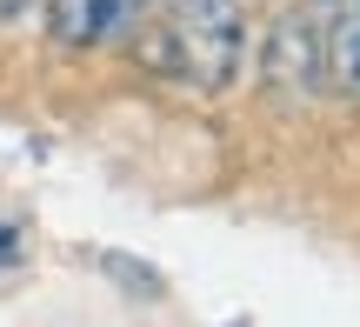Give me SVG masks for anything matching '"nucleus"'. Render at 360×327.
Segmentation results:
<instances>
[{"label":"nucleus","instance_id":"obj_4","mask_svg":"<svg viewBox=\"0 0 360 327\" xmlns=\"http://www.w3.org/2000/svg\"><path fill=\"white\" fill-rule=\"evenodd\" d=\"M321 20V80L360 101V0H314Z\"/></svg>","mask_w":360,"mask_h":327},{"label":"nucleus","instance_id":"obj_1","mask_svg":"<svg viewBox=\"0 0 360 327\" xmlns=\"http://www.w3.org/2000/svg\"><path fill=\"white\" fill-rule=\"evenodd\" d=\"M154 53L187 87H227L240 74V0H160Z\"/></svg>","mask_w":360,"mask_h":327},{"label":"nucleus","instance_id":"obj_5","mask_svg":"<svg viewBox=\"0 0 360 327\" xmlns=\"http://www.w3.org/2000/svg\"><path fill=\"white\" fill-rule=\"evenodd\" d=\"M27 7H34V0H0V27H20Z\"/></svg>","mask_w":360,"mask_h":327},{"label":"nucleus","instance_id":"obj_2","mask_svg":"<svg viewBox=\"0 0 360 327\" xmlns=\"http://www.w3.org/2000/svg\"><path fill=\"white\" fill-rule=\"evenodd\" d=\"M260 87L281 107H307L321 80V20H314V0H294L267 20V47H260Z\"/></svg>","mask_w":360,"mask_h":327},{"label":"nucleus","instance_id":"obj_3","mask_svg":"<svg viewBox=\"0 0 360 327\" xmlns=\"http://www.w3.org/2000/svg\"><path fill=\"white\" fill-rule=\"evenodd\" d=\"M141 7L147 0H47V20H53V40L74 53L87 47H114L141 27Z\"/></svg>","mask_w":360,"mask_h":327},{"label":"nucleus","instance_id":"obj_6","mask_svg":"<svg viewBox=\"0 0 360 327\" xmlns=\"http://www.w3.org/2000/svg\"><path fill=\"white\" fill-rule=\"evenodd\" d=\"M13 248H20V234H13V227H0V267L13 261Z\"/></svg>","mask_w":360,"mask_h":327}]
</instances>
